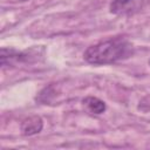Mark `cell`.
Wrapping results in <instances>:
<instances>
[{
    "mask_svg": "<svg viewBox=\"0 0 150 150\" xmlns=\"http://www.w3.org/2000/svg\"><path fill=\"white\" fill-rule=\"evenodd\" d=\"M43 127V122L42 118L40 116L33 115V116H28L26 117L22 122H21V132L25 136H33L39 134L42 130Z\"/></svg>",
    "mask_w": 150,
    "mask_h": 150,
    "instance_id": "cell-4",
    "label": "cell"
},
{
    "mask_svg": "<svg viewBox=\"0 0 150 150\" xmlns=\"http://www.w3.org/2000/svg\"><path fill=\"white\" fill-rule=\"evenodd\" d=\"M83 104L87 107V109L90 112L96 114V115L103 114L105 111V109H107L105 103L102 100H100V98H97L95 96H88V97H86L83 100Z\"/></svg>",
    "mask_w": 150,
    "mask_h": 150,
    "instance_id": "cell-5",
    "label": "cell"
},
{
    "mask_svg": "<svg viewBox=\"0 0 150 150\" xmlns=\"http://www.w3.org/2000/svg\"><path fill=\"white\" fill-rule=\"evenodd\" d=\"M134 54L132 45L122 36H116L104 41H100L86 49L83 59L96 66L111 64L130 57Z\"/></svg>",
    "mask_w": 150,
    "mask_h": 150,
    "instance_id": "cell-1",
    "label": "cell"
},
{
    "mask_svg": "<svg viewBox=\"0 0 150 150\" xmlns=\"http://www.w3.org/2000/svg\"><path fill=\"white\" fill-rule=\"evenodd\" d=\"M146 0H112L109 6L110 13L115 15H131L143 8Z\"/></svg>",
    "mask_w": 150,
    "mask_h": 150,
    "instance_id": "cell-2",
    "label": "cell"
},
{
    "mask_svg": "<svg viewBox=\"0 0 150 150\" xmlns=\"http://www.w3.org/2000/svg\"><path fill=\"white\" fill-rule=\"evenodd\" d=\"M149 64H150V60H149Z\"/></svg>",
    "mask_w": 150,
    "mask_h": 150,
    "instance_id": "cell-7",
    "label": "cell"
},
{
    "mask_svg": "<svg viewBox=\"0 0 150 150\" xmlns=\"http://www.w3.org/2000/svg\"><path fill=\"white\" fill-rule=\"evenodd\" d=\"M29 55L23 52H18L13 48H1V54H0V61L1 66H12L21 62L28 61Z\"/></svg>",
    "mask_w": 150,
    "mask_h": 150,
    "instance_id": "cell-3",
    "label": "cell"
},
{
    "mask_svg": "<svg viewBox=\"0 0 150 150\" xmlns=\"http://www.w3.org/2000/svg\"><path fill=\"white\" fill-rule=\"evenodd\" d=\"M20 1H28V0H20Z\"/></svg>",
    "mask_w": 150,
    "mask_h": 150,
    "instance_id": "cell-6",
    "label": "cell"
}]
</instances>
